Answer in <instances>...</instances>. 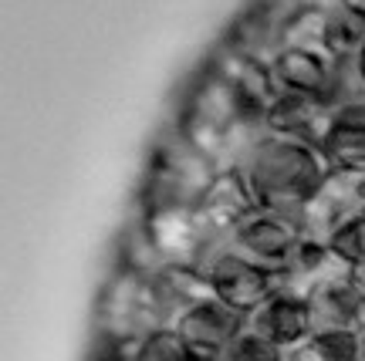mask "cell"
I'll list each match as a JSON object with an SVG mask.
<instances>
[{"mask_svg":"<svg viewBox=\"0 0 365 361\" xmlns=\"http://www.w3.org/2000/svg\"><path fill=\"white\" fill-rule=\"evenodd\" d=\"M170 122L217 169H244L254 149L271 135L267 112L247 102L210 54L180 88Z\"/></svg>","mask_w":365,"mask_h":361,"instance_id":"cell-1","label":"cell"},{"mask_svg":"<svg viewBox=\"0 0 365 361\" xmlns=\"http://www.w3.org/2000/svg\"><path fill=\"white\" fill-rule=\"evenodd\" d=\"M240 172L254 193L257 209L277 213L301 233V213L308 206V199L322 189L331 169L318 145L271 132L254 149V155L244 162Z\"/></svg>","mask_w":365,"mask_h":361,"instance_id":"cell-2","label":"cell"},{"mask_svg":"<svg viewBox=\"0 0 365 361\" xmlns=\"http://www.w3.org/2000/svg\"><path fill=\"white\" fill-rule=\"evenodd\" d=\"M220 169L210 162L176 125H166L149 145L143 182L135 193L139 213L159 209H196Z\"/></svg>","mask_w":365,"mask_h":361,"instance_id":"cell-3","label":"cell"},{"mask_svg":"<svg viewBox=\"0 0 365 361\" xmlns=\"http://www.w3.org/2000/svg\"><path fill=\"white\" fill-rule=\"evenodd\" d=\"M159 308L149 281L125 271H112L95 304V338H132L143 341L159 331Z\"/></svg>","mask_w":365,"mask_h":361,"instance_id":"cell-4","label":"cell"},{"mask_svg":"<svg viewBox=\"0 0 365 361\" xmlns=\"http://www.w3.org/2000/svg\"><path fill=\"white\" fill-rule=\"evenodd\" d=\"M203 273H207L213 297H220L223 304H230L234 310L247 314V318L277 291V271L244 257L230 244L220 246L203 263Z\"/></svg>","mask_w":365,"mask_h":361,"instance_id":"cell-5","label":"cell"},{"mask_svg":"<svg viewBox=\"0 0 365 361\" xmlns=\"http://www.w3.org/2000/svg\"><path fill=\"white\" fill-rule=\"evenodd\" d=\"M365 213V172H328L322 189L308 199L301 213V236L328 244L341 226Z\"/></svg>","mask_w":365,"mask_h":361,"instance_id":"cell-6","label":"cell"},{"mask_svg":"<svg viewBox=\"0 0 365 361\" xmlns=\"http://www.w3.org/2000/svg\"><path fill=\"white\" fill-rule=\"evenodd\" d=\"M301 240L304 236L287 219H281L277 213H267V209H254L230 233V246L234 250H240L244 257L257 260V263L271 267V271H284L287 260L298 253Z\"/></svg>","mask_w":365,"mask_h":361,"instance_id":"cell-7","label":"cell"},{"mask_svg":"<svg viewBox=\"0 0 365 361\" xmlns=\"http://www.w3.org/2000/svg\"><path fill=\"white\" fill-rule=\"evenodd\" d=\"M277 91L284 95H301L322 102L325 108L335 105V91H339V61H331L325 54L301 51V48H284L271 61Z\"/></svg>","mask_w":365,"mask_h":361,"instance_id":"cell-8","label":"cell"},{"mask_svg":"<svg viewBox=\"0 0 365 361\" xmlns=\"http://www.w3.org/2000/svg\"><path fill=\"white\" fill-rule=\"evenodd\" d=\"M247 324V314L234 310L230 304H223L220 297H207L193 304L190 310H182V318L173 328L180 331V338L210 361H220L227 345L240 335V328Z\"/></svg>","mask_w":365,"mask_h":361,"instance_id":"cell-9","label":"cell"},{"mask_svg":"<svg viewBox=\"0 0 365 361\" xmlns=\"http://www.w3.org/2000/svg\"><path fill=\"white\" fill-rule=\"evenodd\" d=\"M349 277H355V267H349L328 244L301 240L298 253L287 260L284 271H277V287L308 300L318 287L335 284V281H349Z\"/></svg>","mask_w":365,"mask_h":361,"instance_id":"cell-10","label":"cell"},{"mask_svg":"<svg viewBox=\"0 0 365 361\" xmlns=\"http://www.w3.org/2000/svg\"><path fill=\"white\" fill-rule=\"evenodd\" d=\"M254 209H257V203H254V193H250L244 172L240 169H220L217 179L210 182L203 203L196 206V213H200V219H203V226L210 233L230 240L237 223L244 216H250Z\"/></svg>","mask_w":365,"mask_h":361,"instance_id":"cell-11","label":"cell"},{"mask_svg":"<svg viewBox=\"0 0 365 361\" xmlns=\"http://www.w3.org/2000/svg\"><path fill=\"white\" fill-rule=\"evenodd\" d=\"M149 287H153V297H156L163 328H173L182 318V310H190L193 304L213 297L207 273L200 271V267H186V263H166L149 281Z\"/></svg>","mask_w":365,"mask_h":361,"instance_id":"cell-12","label":"cell"},{"mask_svg":"<svg viewBox=\"0 0 365 361\" xmlns=\"http://www.w3.org/2000/svg\"><path fill=\"white\" fill-rule=\"evenodd\" d=\"M247 321L254 324L257 331H264L271 341H277L281 348H291V345H298L304 338H312L308 300L298 294H291V291H281V287L250 314Z\"/></svg>","mask_w":365,"mask_h":361,"instance_id":"cell-13","label":"cell"},{"mask_svg":"<svg viewBox=\"0 0 365 361\" xmlns=\"http://www.w3.org/2000/svg\"><path fill=\"white\" fill-rule=\"evenodd\" d=\"M267 125L277 135L301 139V142H312L322 149L328 129H331V108H325L322 102H312V98L281 91L267 108Z\"/></svg>","mask_w":365,"mask_h":361,"instance_id":"cell-14","label":"cell"},{"mask_svg":"<svg viewBox=\"0 0 365 361\" xmlns=\"http://www.w3.org/2000/svg\"><path fill=\"white\" fill-rule=\"evenodd\" d=\"M210 58L227 71V78L234 81L237 88L247 95V102H254L257 108H264V112H267L271 102L281 95L267 61H257V58H247V54H237V51H230L227 44H220V41H217V48L210 51Z\"/></svg>","mask_w":365,"mask_h":361,"instance_id":"cell-15","label":"cell"},{"mask_svg":"<svg viewBox=\"0 0 365 361\" xmlns=\"http://www.w3.org/2000/svg\"><path fill=\"white\" fill-rule=\"evenodd\" d=\"M362 287L355 277L349 281H335V284L318 287L308 297V314H312V335H325V331H341L355 324V308L362 300Z\"/></svg>","mask_w":365,"mask_h":361,"instance_id":"cell-16","label":"cell"},{"mask_svg":"<svg viewBox=\"0 0 365 361\" xmlns=\"http://www.w3.org/2000/svg\"><path fill=\"white\" fill-rule=\"evenodd\" d=\"M163 267H166V260L159 253V246L153 240L149 226H145L143 213L135 209L132 219H125V226H122V233H118V240H115V271H125V273L143 277V281H153Z\"/></svg>","mask_w":365,"mask_h":361,"instance_id":"cell-17","label":"cell"},{"mask_svg":"<svg viewBox=\"0 0 365 361\" xmlns=\"http://www.w3.org/2000/svg\"><path fill=\"white\" fill-rule=\"evenodd\" d=\"M322 155L335 172H365V132L331 125L322 142Z\"/></svg>","mask_w":365,"mask_h":361,"instance_id":"cell-18","label":"cell"},{"mask_svg":"<svg viewBox=\"0 0 365 361\" xmlns=\"http://www.w3.org/2000/svg\"><path fill=\"white\" fill-rule=\"evenodd\" d=\"M284 48H301L328 58V31H325V11L322 7H304V11L287 24ZM335 61V58H331Z\"/></svg>","mask_w":365,"mask_h":361,"instance_id":"cell-19","label":"cell"},{"mask_svg":"<svg viewBox=\"0 0 365 361\" xmlns=\"http://www.w3.org/2000/svg\"><path fill=\"white\" fill-rule=\"evenodd\" d=\"M220 361H284V348L247 321L240 328V335L227 345Z\"/></svg>","mask_w":365,"mask_h":361,"instance_id":"cell-20","label":"cell"},{"mask_svg":"<svg viewBox=\"0 0 365 361\" xmlns=\"http://www.w3.org/2000/svg\"><path fill=\"white\" fill-rule=\"evenodd\" d=\"M135 361H210V358L196 355L180 338L176 328H159V331H153L149 338H143Z\"/></svg>","mask_w":365,"mask_h":361,"instance_id":"cell-21","label":"cell"},{"mask_svg":"<svg viewBox=\"0 0 365 361\" xmlns=\"http://www.w3.org/2000/svg\"><path fill=\"white\" fill-rule=\"evenodd\" d=\"M328 246L339 253L349 267H365V213L359 219H352L349 226H341L331 240H328Z\"/></svg>","mask_w":365,"mask_h":361,"instance_id":"cell-22","label":"cell"},{"mask_svg":"<svg viewBox=\"0 0 365 361\" xmlns=\"http://www.w3.org/2000/svg\"><path fill=\"white\" fill-rule=\"evenodd\" d=\"M314 341L325 348V355L331 361H359V351H362V335L355 328L325 331V335H314Z\"/></svg>","mask_w":365,"mask_h":361,"instance_id":"cell-23","label":"cell"},{"mask_svg":"<svg viewBox=\"0 0 365 361\" xmlns=\"http://www.w3.org/2000/svg\"><path fill=\"white\" fill-rule=\"evenodd\" d=\"M284 361H331L325 355V348L312 338H304V341H298V345H291V348H284Z\"/></svg>","mask_w":365,"mask_h":361,"instance_id":"cell-24","label":"cell"},{"mask_svg":"<svg viewBox=\"0 0 365 361\" xmlns=\"http://www.w3.org/2000/svg\"><path fill=\"white\" fill-rule=\"evenodd\" d=\"M352 328L365 338V294H362V300H359V308H355V324H352Z\"/></svg>","mask_w":365,"mask_h":361,"instance_id":"cell-25","label":"cell"},{"mask_svg":"<svg viewBox=\"0 0 365 361\" xmlns=\"http://www.w3.org/2000/svg\"><path fill=\"white\" fill-rule=\"evenodd\" d=\"M341 4H345L349 11H355V14H362L365 17V0H341Z\"/></svg>","mask_w":365,"mask_h":361,"instance_id":"cell-26","label":"cell"},{"mask_svg":"<svg viewBox=\"0 0 365 361\" xmlns=\"http://www.w3.org/2000/svg\"><path fill=\"white\" fill-rule=\"evenodd\" d=\"M355 61H359V71H362V78H365V44H362V51L355 54Z\"/></svg>","mask_w":365,"mask_h":361,"instance_id":"cell-27","label":"cell"},{"mask_svg":"<svg viewBox=\"0 0 365 361\" xmlns=\"http://www.w3.org/2000/svg\"><path fill=\"white\" fill-rule=\"evenodd\" d=\"M355 281H359V287L365 291V267H359V271H355Z\"/></svg>","mask_w":365,"mask_h":361,"instance_id":"cell-28","label":"cell"},{"mask_svg":"<svg viewBox=\"0 0 365 361\" xmlns=\"http://www.w3.org/2000/svg\"><path fill=\"white\" fill-rule=\"evenodd\" d=\"M359 361H365V338H362V351H359Z\"/></svg>","mask_w":365,"mask_h":361,"instance_id":"cell-29","label":"cell"}]
</instances>
